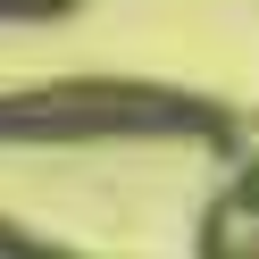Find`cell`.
Here are the masks:
<instances>
[{
    "label": "cell",
    "instance_id": "obj_1",
    "mask_svg": "<svg viewBox=\"0 0 259 259\" xmlns=\"http://www.w3.org/2000/svg\"><path fill=\"white\" fill-rule=\"evenodd\" d=\"M226 101L151 75H51L0 92V151H92V142H226Z\"/></svg>",
    "mask_w": 259,
    "mask_h": 259
},
{
    "label": "cell",
    "instance_id": "obj_2",
    "mask_svg": "<svg viewBox=\"0 0 259 259\" xmlns=\"http://www.w3.org/2000/svg\"><path fill=\"white\" fill-rule=\"evenodd\" d=\"M0 259H84V251H59V242H42V234H25V226L0 218Z\"/></svg>",
    "mask_w": 259,
    "mask_h": 259
},
{
    "label": "cell",
    "instance_id": "obj_3",
    "mask_svg": "<svg viewBox=\"0 0 259 259\" xmlns=\"http://www.w3.org/2000/svg\"><path fill=\"white\" fill-rule=\"evenodd\" d=\"M75 17V0H0V25H59Z\"/></svg>",
    "mask_w": 259,
    "mask_h": 259
}]
</instances>
